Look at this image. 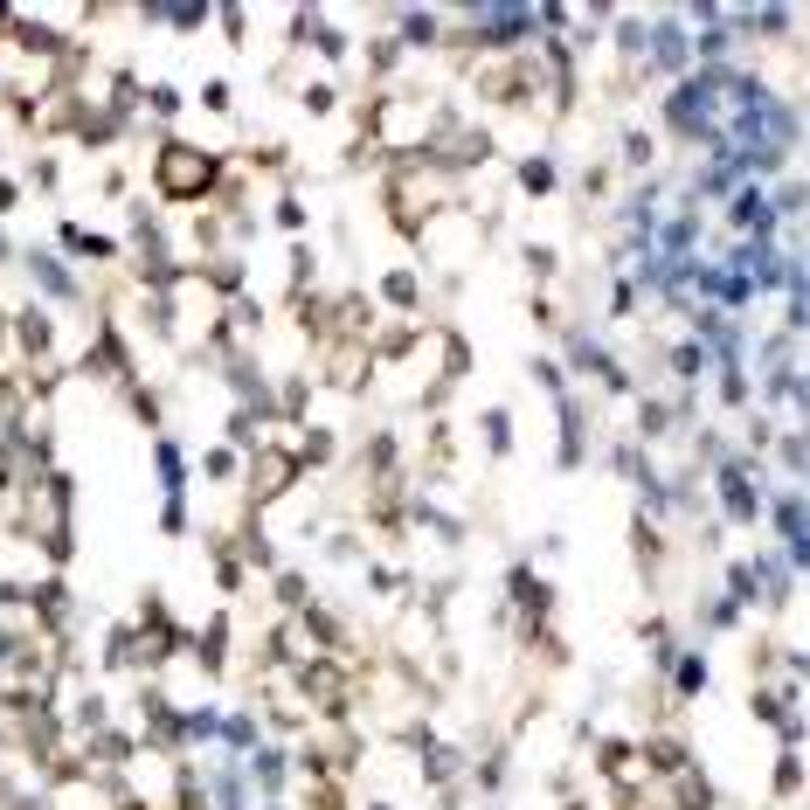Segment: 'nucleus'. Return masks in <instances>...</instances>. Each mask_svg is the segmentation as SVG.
I'll list each match as a JSON object with an SVG mask.
<instances>
[{"label": "nucleus", "instance_id": "obj_1", "mask_svg": "<svg viewBox=\"0 0 810 810\" xmlns=\"http://www.w3.org/2000/svg\"><path fill=\"white\" fill-rule=\"evenodd\" d=\"M215 180H222V160L201 153V146H187V139H166L160 153H153V195L174 201V209H187V201H209Z\"/></svg>", "mask_w": 810, "mask_h": 810}, {"label": "nucleus", "instance_id": "obj_2", "mask_svg": "<svg viewBox=\"0 0 810 810\" xmlns=\"http://www.w3.org/2000/svg\"><path fill=\"white\" fill-rule=\"evenodd\" d=\"M298 471H306V464H298V450H285L277 437H263L257 464H250V493L257 499H285L291 485H298Z\"/></svg>", "mask_w": 810, "mask_h": 810}, {"label": "nucleus", "instance_id": "obj_3", "mask_svg": "<svg viewBox=\"0 0 810 810\" xmlns=\"http://www.w3.org/2000/svg\"><path fill=\"white\" fill-rule=\"evenodd\" d=\"M367 374H374V347L367 340H333L326 347V382L333 388H361Z\"/></svg>", "mask_w": 810, "mask_h": 810}, {"label": "nucleus", "instance_id": "obj_4", "mask_svg": "<svg viewBox=\"0 0 810 810\" xmlns=\"http://www.w3.org/2000/svg\"><path fill=\"white\" fill-rule=\"evenodd\" d=\"M520 180H526V195H548V187H554V166H548V160H526Z\"/></svg>", "mask_w": 810, "mask_h": 810}, {"label": "nucleus", "instance_id": "obj_5", "mask_svg": "<svg viewBox=\"0 0 810 810\" xmlns=\"http://www.w3.org/2000/svg\"><path fill=\"white\" fill-rule=\"evenodd\" d=\"M312 810H340V803H333V797H326V803H312Z\"/></svg>", "mask_w": 810, "mask_h": 810}, {"label": "nucleus", "instance_id": "obj_6", "mask_svg": "<svg viewBox=\"0 0 810 810\" xmlns=\"http://www.w3.org/2000/svg\"><path fill=\"white\" fill-rule=\"evenodd\" d=\"M367 810H388V803H367Z\"/></svg>", "mask_w": 810, "mask_h": 810}]
</instances>
